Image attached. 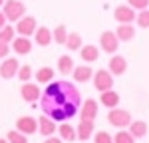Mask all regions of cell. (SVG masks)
<instances>
[{
    "mask_svg": "<svg viewBox=\"0 0 149 143\" xmlns=\"http://www.w3.org/2000/svg\"><path fill=\"white\" fill-rule=\"evenodd\" d=\"M42 99V111L46 113L50 119L54 121H66L72 119L81 106V95L78 92V87L68 80H54L48 83V87L44 90V94L40 95Z\"/></svg>",
    "mask_w": 149,
    "mask_h": 143,
    "instance_id": "6da1fadb",
    "label": "cell"
},
{
    "mask_svg": "<svg viewBox=\"0 0 149 143\" xmlns=\"http://www.w3.org/2000/svg\"><path fill=\"white\" fill-rule=\"evenodd\" d=\"M2 12H4L6 20L18 22L22 16H26V6H24L22 0H6L4 6H2Z\"/></svg>",
    "mask_w": 149,
    "mask_h": 143,
    "instance_id": "7a4b0ae2",
    "label": "cell"
},
{
    "mask_svg": "<svg viewBox=\"0 0 149 143\" xmlns=\"http://www.w3.org/2000/svg\"><path fill=\"white\" fill-rule=\"evenodd\" d=\"M107 121L113 127H117V129H125V127H129V123H131V113L127 109H121V107H113L107 113Z\"/></svg>",
    "mask_w": 149,
    "mask_h": 143,
    "instance_id": "3957f363",
    "label": "cell"
},
{
    "mask_svg": "<svg viewBox=\"0 0 149 143\" xmlns=\"http://www.w3.org/2000/svg\"><path fill=\"white\" fill-rule=\"evenodd\" d=\"M93 87L102 94V92H107V90H111L113 87V76H111V72L107 70H95L93 72Z\"/></svg>",
    "mask_w": 149,
    "mask_h": 143,
    "instance_id": "277c9868",
    "label": "cell"
},
{
    "mask_svg": "<svg viewBox=\"0 0 149 143\" xmlns=\"http://www.w3.org/2000/svg\"><path fill=\"white\" fill-rule=\"evenodd\" d=\"M97 111H100V103L95 101V99H86V101H81L80 106V121H95L97 117Z\"/></svg>",
    "mask_w": 149,
    "mask_h": 143,
    "instance_id": "5b68a950",
    "label": "cell"
},
{
    "mask_svg": "<svg viewBox=\"0 0 149 143\" xmlns=\"http://www.w3.org/2000/svg\"><path fill=\"white\" fill-rule=\"evenodd\" d=\"M117 48H119V40H117L115 32H111V30L102 32V36H100V50L105 52V54H115Z\"/></svg>",
    "mask_w": 149,
    "mask_h": 143,
    "instance_id": "8992f818",
    "label": "cell"
},
{
    "mask_svg": "<svg viewBox=\"0 0 149 143\" xmlns=\"http://www.w3.org/2000/svg\"><path fill=\"white\" fill-rule=\"evenodd\" d=\"M36 28H38V22H36L34 16H22V18L16 22V32L20 36H26V38L34 36Z\"/></svg>",
    "mask_w": 149,
    "mask_h": 143,
    "instance_id": "52a82bcc",
    "label": "cell"
},
{
    "mask_svg": "<svg viewBox=\"0 0 149 143\" xmlns=\"http://www.w3.org/2000/svg\"><path fill=\"white\" fill-rule=\"evenodd\" d=\"M135 16H137V12L133 10L129 4H121V6H117V8L113 10V18L119 24H131V22H135Z\"/></svg>",
    "mask_w": 149,
    "mask_h": 143,
    "instance_id": "ba28073f",
    "label": "cell"
},
{
    "mask_svg": "<svg viewBox=\"0 0 149 143\" xmlns=\"http://www.w3.org/2000/svg\"><path fill=\"white\" fill-rule=\"evenodd\" d=\"M18 70H20V64H18L16 58H4L2 64H0V78L12 80V78H16Z\"/></svg>",
    "mask_w": 149,
    "mask_h": 143,
    "instance_id": "9c48e42d",
    "label": "cell"
},
{
    "mask_svg": "<svg viewBox=\"0 0 149 143\" xmlns=\"http://www.w3.org/2000/svg\"><path fill=\"white\" fill-rule=\"evenodd\" d=\"M20 95H22L24 101H28V103H34V101H38V99H40L42 92H40L38 83L24 82V83H22V87H20Z\"/></svg>",
    "mask_w": 149,
    "mask_h": 143,
    "instance_id": "30bf717a",
    "label": "cell"
},
{
    "mask_svg": "<svg viewBox=\"0 0 149 143\" xmlns=\"http://www.w3.org/2000/svg\"><path fill=\"white\" fill-rule=\"evenodd\" d=\"M16 129L24 135H34L38 131V119L30 117V115H22L16 119Z\"/></svg>",
    "mask_w": 149,
    "mask_h": 143,
    "instance_id": "8fae6325",
    "label": "cell"
},
{
    "mask_svg": "<svg viewBox=\"0 0 149 143\" xmlns=\"http://www.w3.org/2000/svg\"><path fill=\"white\" fill-rule=\"evenodd\" d=\"M107 70L111 72V76H123L127 72V60L123 56H117L113 54L111 58H109V66H107Z\"/></svg>",
    "mask_w": 149,
    "mask_h": 143,
    "instance_id": "7c38bea8",
    "label": "cell"
},
{
    "mask_svg": "<svg viewBox=\"0 0 149 143\" xmlns=\"http://www.w3.org/2000/svg\"><path fill=\"white\" fill-rule=\"evenodd\" d=\"M32 40L30 38H26V36H18V38H14L12 40V50L18 54V56H26V54H30L32 52Z\"/></svg>",
    "mask_w": 149,
    "mask_h": 143,
    "instance_id": "4fadbf2b",
    "label": "cell"
},
{
    "mask_svg": "<svg viewBox=\"0 0 149 143\" xmlns=\"http://www.w3.org/2000/svg\"><path fill=\"white\" fill-rule=\"evenodd\" d=\"M34 42L42 48L50 46V44L54 42V40H52V30H50L48 26H38L36 32H34Z\"/></svg>",
    "mask_w": 149,
    "mask_h": 143,
    "instance_id": "5bb4252c",
    "label": "cell"
},
{
    "mask_svg": "<svg viewBox=\"0 0 149 143\" xmlns=\"http://www.w3.org/2000/svg\"><path fill=\"white\" fill-rule=\"evenodd\" d=\"M72 76H74V82L86 83V82H90V80L93 78V70L88 66V64H84V66H74Z\"/></svg>",
    "mask_w": 149,
    "mask_h": 143,
    "instance_id": "9a60e30c",
    "label": "cell"
},
{
    "mask_svg": "<svg viewBox=\"0 0 149 143\" xmlns=\"http://www.w3.org/2000/svg\"><path fill=\"white\" fill-rule=\"evenodd\" d=\"M93 121H80L78 127H76V135L80 141H90V137H93Z\"/></svg>",
    "mask_w": 149,
    "mask_h": 143,
    "instance_id": "2e32d148",
    "label": "cell"
},
{
    "mask_svg": "<svg viewBox=\"0 0 149 143\" xmlns=\"http://www.w3.org/2000/svg\"><path fill=\"white\" fill-rule=\"evenodd\" d=\"M100 103L105 106L107 109H113V107L119 106V94L115 90H107V92H102L100 95Z\"/></svg>",
    "mask_w": 149,
    "mask_h": 143,
    "instance_id": "e0dca14e",
    "label": "cell"
},
{
    "mask_svg": "<svg viewBox=\"0 0 149 143\" xmlns=\"http://www.w3.org/2000/svg\"><path fill=\"white\" fill-rule=\"evenodd\" d=\"M115 36H117V40H121V42H131V40L135 38V28H133V24H119L117 30H115Z\"/></svg>",
    "mask_w": 149,
    "mask_h": 143,
    "instance_id": "ac0fdd59",
    "label": "cell"
},
{
    "mask_svg": "<svg viewBox=\"0 0 149 143\" xmlns=\"http://www.w3.org/2000/svg\"><path fill=\"white\" fill-rule=\"evenodd\" d=\"M80 58L86 62V64H92L95 60L100 58V48L97 46H92V44H88V46H81L80 48Z\"/></svg>",
    "mask_w": 149,
    "mask_h": 143,
    "instance_id": "d6986e66",
    "label": "cell"
},
{
    "mask_svg": "<svg viewBox=\"0 0 149 143\" xmlns=\"http://www.w3.org/2000/svg\"><path fill=\"white\" fill-rule=\"evenodd\" d=\"M56 121L54 119H50L46 115V117H40L38 119V131L42 133V135H46V137H50V135H54L56 133Z\"/></svg>",
    "mask_w": 149,
    "mask_h": 143,
    "instance_id": "ffe728a7",
    "label": "cell"
},
{
    "mask_svg": "<svg viewBox=\"0 0 149 143\" xmlns=\"http://www.w3.org/2000/svg\"><path fill=\"white\" fill-rule=\"evenodd\" d=\"M127 131H129L135 139L145 137V135H147V123H145V121H141V119H131V123H129Z\"/></svg>",
    "mask_w": 149,
    "mask_h": 143,
    "instance_id": "44dd1931",
    "label": "cell"
},
{
    "mask_svg": "<svg viewBox=\"0 0 149 143\" xmlns=\"http://www.w3.org/2000/svg\"><path fill=\"white\" fill-rule=\"evenodd\" d=\"M58 133H60V139H62V141H74V139H78L74 125H72V123H68V121H62V123H60Z\"/></svg>",
    "mask_w": 149,
    "mask_h": 143,
    "instance_id": "7402d4cb",
    "label": "cell"
},
{
    "mask_svg": "<svg viewBox=\"0 0 149 143\" xmlns=\"http://www.w3.org/2000/svg\"><path fill=\"white\" fill-rule=\"evenodd\" d=\"M54 78H56V72L50 66H44V68H40L36 72V82L38 83H50V82H54Z\"/></svg>",
    "mask_w": 149,
    "mask_h": 143,
    "instance_id": "603a6c76",
    "label": "cell"
},
{
    "mask_svg": "<svg viewBox=\"0 0 149 143\" xmlns=\"http://www.w3.org/2000/svg\"><path fill=\"white\" fill-rule=\"evenodd\" d=\"M64 46L68 48L70 52H78L81 46H84V42H81V36L78 32H68V38H66V44Z\"/></svg>",
    "mask_w": 149,
    "mask_h": 143,
    "instance_id": "cb8c5ba5",
    "label": "cell"
},
{
    "mask_svg": "<svg viewBox=\"0 0 149 143\" xmlns=\"http://www.w3.org/2000/svg\"><path fill=\"white\" fill-rule=\"evenodd\" d=\"M66 38H68V28L66 24H58L56 28L52 30V40L56 44H66Z\"/></svg>",
    "mask_w": 149,
    "mask_h": 143,
    "instance_id": "d4e9b609",
    "label": "cell"
},
{
    "mask_svg": "<svg viewBox=\"0 0 149 143\" xmlns=\"http://www.w3.org/2000/svg\"><path fill=\"white\" fill-rule=\"evenodd\" d=\"M58 72L60 74H72L74 72V60H72V56H60V60H58Z\"/></svg>",
    "mask_w": 149,
    "mask_h": 143,
    "instance_id": "484cf974",
    "label": "cell"
},
{
    "mask_svg": "<svg viewBox=\"0 0 149 143\" xmlns=\"http://www.w3.org/2000/svg\"><path fill=\"white\" fill-rule=\"evenodd\" d=\"M113 143H135V137L127 129H119L113 135Z\"/></svg>",
    "mask_w": 149,
    "mask_h": 143,
    "instance_id": "4316f807",
    "label": "cell"
},
{
    "mask_svg": "<svg viewBox=\"0 0 149 143\" xmlns=\"http://www.w3.org/2000/svg\"><path fill=\"white\" fill-rule=\"evenodd\" d=\"M6 139H8V143H28V135L20 133L18 129H12L6 133Z\"/></svg>",
    "mask_w": 149,
    "mask_h": 143,
    "instance_id": "83f0119b",
    "label": "cell"
},
{
    "mask_svg": "<svg viewBox=\"0 0 149 143\" xmlns=\"http://www.w3.org/2000/svg\"><path fill=\"white\" fill-rule=\"evenodd\" d=\"M14 34H16V28H12L10 24H6L4 28H0V42L10 44V40H14Z\"/></svg>",
    "mask_w": 149,
    "mask_h": 143,
    "instance_id": "f1b7e54d",
    "label": "cell"
},
{
    "mask_svg": "<svg viewBox=\"0 0 149 143\" xmlns=\"http://www.w3.org/2000/svg\"><path fill=\"white\" fill-rule=\"evenodd\" d=\"M135 20H137V26H139V28H149V8L139 10V14L135 16Z\"/></svg>",
    "mask_w": 149,
    "mask_h": 143,
    "instance_id": "f546056e",
    "label": "cell"
},
{
    "mask_svg": "<svg viewBox=\"0 0 149 143\" xmlns=\"http://www.w3.org/2000/svg\"><path fill=\"white\" fill-rule=\"evenodd\" d=\"M93 139L95 143H113V135H109L107 131H93Z\"/></svg>",
    "mask_w": 149,
    "mask_h": 143,
    "instance_id": "4dcf8cb0",
    "label": "cell"
},
{
    "mask_svg": "<svg viewBox=\"0 0 149 143\" xmlns=\"http://www.w3.org/2000/svg\"><path fill=\"white\" fill-rule=\"evenodd\" d=\"M16 78L18 80H22L24 82H30V78H32V68L26 64V66H20V70H18V74H16Z\"/></svg>",
    "mask_w": 149,
    "mask_h": 143,
    "instance_id": "1f68e13d",
    "label": "cell"
},
{
    "mask_svg": "<svg viewBox=\"0 0 149 143\" xmlns=\"http://www.w3.org/2000/svg\"><path fill=\"white\" fill-rule=\"evenodd\" d=\"M127 4L133 10H145V8H149V0H127Z\"/></svg>",
    "mask_w": 149,
    "mask_h": 143,
    "instance_id": "d6a6232c",
    "label": "cell"
},
{
    "mask_svg": "<svg viewBox=\"0 0 149 143\" xmlns=\"http://www.w3.org/2000/svg\"><path fill=\"white\" fill-rule=\"evenodd\" d=\"M8 54H10V46L6 42H0V60L8 58Z\"/></svg>",
    "mask_w": 149,
    "mask_h": 143,
    "instance_id": "836d02e7",
    "label": "cell"
},
{
    "mask_svg": "<svg viewBox=\"0 0 149 143\" xmlns=\"http://www.w3.org/2000/svg\"><path fill=\"white\" fill-rule=\"evenodd\" d=\"M44 143H64L60 137H54V135H50V137H46V141Z\"/></svg>",
    "mask_w": 149,
    "mask_h": 143,
    "instance_id": "e575fe53",
    "label": "cell"
},
{
    "mask_svg": "<svg viewBox=\"0 0 149 143\" xmlns=\"http://www.w3.org/2000/svg\"><path fill=\"white\" fill-rule=\"evenodd\" d=\"M6 22H8V20H6V16H4V12L0 10V28H4V26H6Z\"/></svg>",
    "mask_w": 149,
    "mask_h": 143,
    "instance_id": "d590c367",
    "label": "cell"
},
{
    "mask_svg": "<svg viewBox=\"0 0 149 143\" xmlns=\"http://www.w3.org/2000/svg\"><path fill=\"white\" fill-rule=\"evenodd\" d=\"M0 143H8V139H2V137H0Z\"/></svg>",
    "mask_w": 149,
    "mask_h": 143,
    "instance_id": "8d00e7d4",
    "label": "cell"
},
{
    "mask_svg": "<svg viewBox=\"0 0 149 143\" xmlns=\"http://www.w3.org/2000/svg\"><path fill=\"white\" fill-rule=\"evenodd\" d=\"M4 2H6V0H0V8H2V6H4Z\"/></svg>",
    "mask_w": 149,
    "mask_h": 143,
    "instance_id": "74e56055",
    "label": "cell"
}]
</instances>
